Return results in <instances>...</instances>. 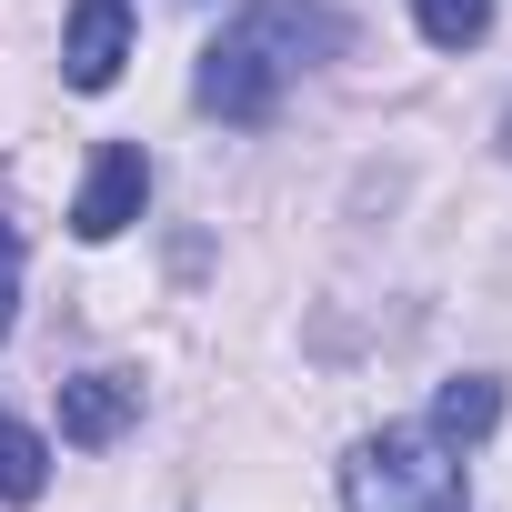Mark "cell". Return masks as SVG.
I'll use <instances>...</instances> for the list:
<instances>
[{
    "label": "cell",
    "mask_w": 512,
    "mask_h": 512,
    "mask_svg": "<svg viewBox=\"0 0 512 512\" xmlns=\"http://www.w3.org/2000/svg\"><path fill=\"white\" fill-rule=\"evenodd\" d=\"M352 31H342V11H322V0H251L241 21H221V41L201 51V111L211 121H231V131H262L272 111H282V91L312 71V61H332Z\"/></svg>",
    "instance_id": "1"
},
{
    "label": "cell",
    "mask_w": 512,
    "mask_h": 512,
    "mask_svg": "<svg viewBox=\"0 0 512 512\" xmlns=\"http://www.w3.org/2000/svg\"><path fill=\"white\" fill-rule=\"evenodd\" d=\"M412 21H422L432 51H472L492 31V0H412Z\"/></svg>",
    "instance_id": "8"
},
{
    "label": "cell",
    "mask_w": 512,
    "mask_h": 512,
    "mask_svg": "<svg viewBox=\"0 0 512 512\" xmlns=\"http://www.w3.org/2000/svg\"><path fill=\"white\" fill-rule=\"evenodd\" d=\"M492 422H502V382H492V372H452V382L432 392V422H422V432L452 442V452H472Z\"/></svg>",
    "instance_id": "6"
},
{
    "label": "cell",
    "mask_w": 512,
    "mask_h": 512,
    "mask_svg": "<svg viewBox=\"0 0 512 512\" xmlns=\"http://www.w3.org/2000/svg\"><path fill=\"white\" fill-rule=\"evenodd\" d=\"M131 422H141V382H131V372H81V382H61V442H71V452H111Z\"/></svg>",
    "instance_id": "5"
},
{
    "label": "cell",
    "mask_w": 512,
    "mask_h": 512,
    "mask_svg": "<svg viewBox=\"0 0 512 512\" xmlns=\"http://www.w3.org/2000/svg\"><path fill=\"white\" fill-rule=\"evenodd\" d=\"M141 201H151V151L141 141H101V161H91V181L71 201V231L81 241H121L141 221Z\"/></svg>",
    "instance_id": "3"
},
{
    "label": "cell",
    "mask_w": 512,
    "mask_h": 512,
    "mask_svg": "<svg viewBox=\"0 0 512 512\" xmlns=\"http://www.w3.org/2000/svg\"><path fill=\"white\" fill-rule=\"evenodd\" d=\"M342 502H352V512H472L452 442H432V432H412V422H382L372 442H352Z\"/></svg>",
    "instance_id": "2"
},
{
    "label": "cell",
    "mask_w": 512,
    "mask_h": 512,
    "mask_svg": "<svg viewBox=\"0 0 512 512\" xmlns=\"http://www.w3.org/2000/svg\"><path fill=\"white\" fill-rule=\"evenodd\" d=\"M502 151H512V111H502Z\"/></svg>",
    "instance_id": "10"
},
{
    "label": "cell",
    "mask_w": 512,
    "mask_h": 512,
    "mask_svg": "<svg viewBox=\"0 0 512 512\" xmlns=\"http://www.w3.org/2000/svg\"><path fill=\"white\" fill-rule=\"evenodd\" d=\"M11 312H21V231L0 221V342H11Z\"/></svg>",
    "instance_id": "9"
},
{
    "label": "cell",
    "mask_w": 512,
    "mask_h": 512,
    "mask_svg": "<svg viewBox=\"0 0 512 512\" xmlns=\"http://www.w3.org/2000/svg\"><path fill=\"white\" fill-rule=\"evenodd\" d=\"M131 61V0H81L61 21V81L71 91H111Z\"/></svg>",
    "instance_id": "4"
},
{
    "label": "cell",
    "mask_w": 512,
    "mask_h": 512,
    "mask_svg": "<svg viewBox=\"0 0 512 512\" xmlns=\"http://www.w3.org/2000/svg\"><path fill=\"white\" fill-rule=\"evenodd\" d=\"M41 492H51V442L0 412V502H41Z\"/></svg>",
    "instance_id": "7"
}]
</instances>
